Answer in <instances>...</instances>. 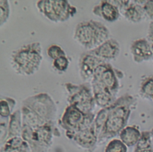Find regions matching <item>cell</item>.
<instances>
[{
  "label": "cell",
  "mask_w": 153,
  "mask_h": 152,
  "mask_svg": "<svg viewBox=\"0 0 153 152\" xmlns=\"http://www.w3.org/2000/svg\"><path fill=\"white\" fill-rule=\"evenodd\" d=\"M136 103L137 100L133 95L126 93L117 98L111 106L102 108L106 120L98 135L99 145L119 135L120 132L127 126Z\"/></svg>",
  "instance_id": "1"
},
{
  "label": "cell",
  "mask_w": 153,
  "mask_h": 152,
  "mask_svg": "<svg viewBox=\"0 0 153 152\" xmlns=\"http://www.w3.org/2000/svg\"><path fill=\"white\" fill-rule=\"evenodd\" d=\"M42 51V45L39 42L22 45L11 53L10 66L17 75L31 76L41 67L43 58Z\"/></svg>",
  "instance_id": "2"
},
{
  "label": "cell",
  "mask_w": 153,
  "mask_h": 152,
  "mask_svg": "<svg viewBox=\"0 0 153 152\" xmlns=\"http://www.w3.org/2000/svg\"><path fill=\"white\" fill-rule=\"evenodd\" d=\"M74 40L87 51L93 49L110 38L108 27L93 20L78 23L74 31Z\"/></svg>",
  "instance_id": "3"
},
{
  "label": "cell",
  "mask_w": 153,
  "mask_h": 152,
  "mask_svg": "<svg viewBox=\"0 0 153 152\" xmlns=\"http://www.w3.org/2000/svg\"><path fill=\"white\" fill-rule=\"evenodd\" d=\"M60 135L54 122H50L34 129L23 124L21 137L27 143L30 152H48L54 137Z\"/></svg>",
  "instance_id": "4"
},
{
  "label": "cell",
  "mask_w": 153,
  "mask_h": 152,
  "mask_svg": "<svg viewBox=\"0 0 153 152\" xmlns=\"http://www.w3.org/2000/svg\"><path fill=\"white\" fill-rule=\"evenodd\" d=\"M67 92L66 101L68 105H72L83 113H93L96 103L91 85L88 83L75 84L71 82L64 84Z\"/></svg>",
  "instance_id": "5"
},
{
  "label": "cell",
  "mask_w": 153,
  "mask_h": 152,
  "mask_svg": "<svg viewBox=\"0 0 153 152\" xmlns=\"http://www.w3.org/2000/svg\"><path fill=\"white\" fill-rule=\"evenodd\" d=\"M36 7L44 17L54 23L66 21L77 12L75 7L64 0H40Z\"/></svg>",
  "instance_id": "6"
},
{
  "label": "cell",
  "mask_w": 153,
  "mask_h": 152,
  "mask_svg": "<svg viewBox=\"0 0 153 152\" xmlns=\"http://www.w3.org/2000/svg\"><path fill=\"white\" fill-rule=\"evenodd\" d=\"M22 105L31 110L44 123L54 122L57 107L49 94L40 92L29 96L22 101Z\"/></svg>",
  "instance_id": "7"
},
{
  "label": "cell",
  "mask_w": 153,
  "mask_h": 152,
  "mask_svg": "<svg viewBox=\"0 0 153 152\" xmlns=\"http://www.w3.org/2000/svg\"><path fill=\"white\" fill-rule=\"evenodd\" d=\"M95 117L93 113L86 114L74 106L68 105L58 123L65 132H76L91 126Z\"/></svg>",
  "instance_id": "8"
},
{
  "label": "cell",
  "mask_w": 153,
  "mask_h": 152,
  "mask_svg": "<svg viewBox=\"0 0 153 152\" xmlns=\"http://www.w3.org/2000/svg\"><path fill=\"white\" fill-rule=\"evenodd\" d=\"M123 73L114 67L109 63L101 64L95 70L91 80H94L106 87L115 97H117L120 89L121 80Z\"/></svg>",
  "instance_id": "9"
},
{
  "label": "cell",
  "mask_w": 153,
  "mask_h": 152,
  "mask_svg": "<svg viewBox=\"0 0 153 152\" xmlns=\"http://www.w3.org/2000/svg\"><path fill=\"white\" fill-rule=\"evenodd\" d=\"M66 137L81 148L92 152L98 143V135L94 123L89 128L76 132H65Z\"/></svg>",
  "instance_id": "10"
},
{
  "label": "cell",
  "mask_w": 153,
  "mask_h": 152,
  "mask_svg": "<svg viewBox=\"0 0 153 152\" xmlns=\"http://www.w3.org/2000/svg\"><path fill=\"white\" fill-rule=\"evenodd\" d=\"M103 63L104 61L89 51L82 52L78 60L79 73L81 79L84 81H91L95 70Z\"/></svg>",
  "instance_id": "11"
},
{
  "label": "cell",
  "mask_w": 153,
  "mask_h": 152,
  "mask_svg": "<svg viewBox=\"0 0 153 152\" xmlns=\"http://www.w3.org/2000/svg\"><path fill=\"white\" fill-rule=\"evenodd\" d=\"M120 45L118 41L111 38L96 48L89 50L90 52L108 63L115 60L120 55Z\"/></svg>",
  "instance_id": "12"
},
{
  "label": "cell",
  "mask_w": 153,
  "mask_h": 152,
  "mask_svg": "<svg viewBox=\"0 0 153 152\" xmlns=\"http://www.w3.org/2000/svg\"><path fill=\"white\" fill-rule=\"evenodd\" d=\"M133 60L137 63L148 61L153 58L152 46L146 38H142L133 41L130 47Z\"/></svg>",
  "instance_id": "13"
},
{
  "label": "cell",
  "mask_w": 153,
  "mask_h": 152,
  "mask_svg": "<svg viewBox=\"0 0 153 152\" xmlns=\"http://www.w3.org/2000/svg\"><path fill=\"white\" fill-rule=\"evenodd\" d=\"M94 15L108 22L118 20L121 15L118 8L111 1H101L92 9Z\"/></svg>",
  "instance_id": "14"
},
{
  "label": "cell",
  "mask_w": 153,
  "mask_h": 152,
  "mask_svg": "<svg viewBox=\"0 0 153 152\" xmlns=\"http://www.w3.org/2000/svg\"><path fill=\"white\" fill-rule=\"evenodd\" d=\"M91 86L96 103V105L100 108H105L111 106L116 100L112 94L104 86L99 82L91 80Z\"/></svg>",
  "instance_id": "15"
},
{
  "label": "cell",
  "mask_w": 153,
  "mask_h": 152,
  "mask_svg": "<svg viewBox=\"0 0 153 152\" xmlns=\"http://www.w3.org/2000/svg\"><path fill=\"white\" fill-rule=\"evenodd\" d=\"M120 14L127 20L133 23H138L146 17L143 5L137 1H130V3L120 11Z\"/></svg>",
  "instance_id": "16"
},
{
  "label": "cell",
  "mask_w": 153,
  "mask_h": 152,
  "mask_svg": "<svg viewBox=\"0 0 153 152\" xmlns=\"http://www.w3.org/2000/svg\"><path fill=\"white\" fill-rule=\"evenodd\" d=\"M141 135V132L136 126H127L120 133V139L127 147L135 146Z\"/></svg>",
  "instance_id": "17"
},
{
  "label": "cell",
  "mask_w": 153,
  "mask_h": 152,
  "mask_svg": "<svg viewBox=\"0 0 153 152\" xmlns=\"http://www.w3.org/2000/svg\"><path fill=\"white\" fill-rule=\"evenodd\" d=\"M22 126L21 110L20 109H17L11 114L9 118L7 139L13 137H21Z\"/></svg>",
  "instance_id": "18"
},
{
  "label": "cell",
  "mask_w": 153,
  "mask_h": 152,
  "mask_svg": "<svg viewBox=\"0 0 153 152\" xmlns=\"http://www.w3.org/2000/svg\"><path fill=\"white\" fill-rule=\"evenodd\" d=\"M16 105L15 99L1 96L0 99V118H10L11 114L14 112L13 110Z\"/></svg>",
  "instance_id": "19"
},
{
  "label": "cell",
  "mask_w": 153,
  "mask_h": 152,
  "mask_svg": "<svg viewBox=\"0 0 153 152\" xmlns=\"http://www.w3.org/2000/svg\"><path fill=\"white\" fill-rule=\"evenodd\" d=\"M139 94L142 98L152 100L153 96V75L142 77L139 86Z\"/></svg>",
  "instance_id": "20"
},
{
  "label": "cell",
  "mask_w": 153,
  "mask_h": 152,
  "mask_svg": "<svg viewBox=\"0 0 153 152\" xmlns=\"http://www.w3.org/2000/svg\"><path fill=\"white\" fill-rule=\"evenodd\" d=\"M153 148V144L151 137L150 131H145L141 132L140 137L135 145L134 150H140Z\"/></svg>",
  "instance_id": "21"
},
{
  "label": "cell",
  "mask_w": 153,
  "mask_h": 152,
  "mask_svg": "<svg viewBox=\"0 0 153 152\" xmlns=\"http://www.w3.org/2000/svg\"><path fill=\"white\" fill-rule=\"evenodd\" d=\"M104 152H127V147L120 139L113 138L106 144Z\"/></svg>",
  "instance_id": "22"
},
{
  "label": "cell",
  "mask_w": 153,
  "mask_h": 152,
  "mask_svg": "<svg viewBox=\"0 0 153 152\" xmlns=\"http://www.w3.org/2000/svg\"><path fill=\"white\" fill-rule=\"evenodd\" d=\"M10 15V5L7 0L0 1V26L5 24Z\"/></svg>",
  "instance_id": "23"
},
{
  "label": "cell",
  "mask_w": 153,
  "mask_h": 152,
  "mask_svg": "<svg viewBox=\"0 0 153 152\" xmlns=\"http://www.w3.org/2000/svg\"><path fill=\"white\" fill-rule=\"evenodd\" d=\"M47 54L53 60L62 56H66L64 49L59 45L51 44L47 48Z\"/></svg>",
  "instance_id": "24"
},
{
  "label": "cell",
  "mask_w": 153,
  "mask_h": 152,
  "mask_svg": "<svg viewBox=\"0 0 153 152\" xmlns=\"http://www.w3.org/2000/svg\"><path fill=\"white\" fill-rule=\"evenodd\" d=\"M69 63L70 61L68 57L66 55L62 56L54 60L53 61L52 66L56 71L63 72L68 69L69 66Z\"/></svg>",
  "instance_id": "25"
},
{
  "label": "cell",
  "mask_w": 153,
  "mask_h": 152,
  "mask_svg": "<svg viewBox=\"0 0 153 152\" xmlns=\"http://www.w3.org/2000/svg\"><path fill=\"white\" fill-rule=\"evenodd\" d=\"M9 118L0 119V142L1 145H3L7 141L8 134Z\"/></svg>",
  "instance_id": "26"
},
{
  "label": "cell",
  "mask_w": 153,
  "mask_h": 152,
  "mask_svg": "<svg viewBox=\"0 0 153 152\" xmlns=\"http://www.w3.org/2000/svg\"><path fill=\"white\" fill-rule=\"evenodd\" d=\"M143 7L146 16L153 20V1H145Z\"/></svg>",
  "instance_id": "27"
},
{
  "label": "cell",
  "mask_w": 153,
  "mask_h": 152,
  "mask_svg": "<svg viewBox=\"0 0 153 152\" xmlns=\"http://www.w3.org/2000/svg\"><path fill=\"white\" fill-rule=\"evenodd\" d=\"M146 39L149 42L151 45L153 46V20L150 23L149 25Z\"/></svg>",
  "instance_id": "28"
},
{
  "label": "cell",
  "mask_w": 153,
  "mask_h": 152,
  "mask_svg": "<svg viewBox=\"0 0 153 152\" xmlns=\"http://www.w3.org/2000/svg\"><path fill=\"white\" fill-rule=\"evenodd\" d=\"M0 152H30L29 145H26L25 147L19 148H15L10 150H7V151H2L0 150Z\"/></svg>",
  "instance_id": "29"
},
{
  "label": "cell",
  "mask_w": 153,
  "mask_h": 152,
  "mask_svg": "<svg viewBox=\"0 0 153 152\" xmlns=\"http://www.w3.org/2000/svg\"><path fill=\"white\" fill-rule=\"evenodd\" d=\"M133 152H153V148L140 150H134Z\"/></svg>",
  "instance_id": "30"
},
{
  "label": "cell",
  "mask_w": 153,
  "mask_h": 152,
  "mask_svg": "<svg viewBox=\"0 0 153 152\" xmlns=\"http://www.w3.org/2000/svg\"><path fill=\"white\" fill-rule=\"evenodd\" d=\"M150 131V134H151V139H152V144H153V128L149 131Z\"/></svg>",
  "instance_id": "31"
},
{
  "label": "cell",
  "mask_w": 153,
  "mask_h": 152,
  "mask_svg": "<svg viewBox=\"0 0 153 152\" xmlns=\"http://www.w3.org/2000/svg\"><path fill=\"white\" fill-rule=\"evenodd\" d=\"M152 46V45H151ZM152 51H153V46H152Z\"/></svg>",
  "instance_id": "32"
},
{
  "label": "cell",
  "mask_w": 153,
  "mask_h": 152,
  "mask_svg": "<svg viewBox=\"0 0 153 152\" xmlns=\"http://www.w3.org/2000/svg\"><path fill=\"white\" fill-rule=\"evenodd\" d=\"M152 100H153V96H152Z\"/></svg>",
  "instance_id": "33"
}]
</instances>
